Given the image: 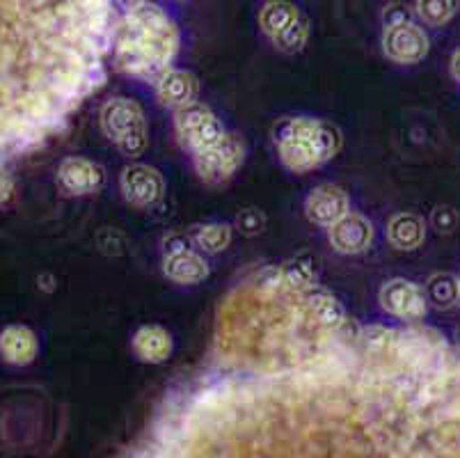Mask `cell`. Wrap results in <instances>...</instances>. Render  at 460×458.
<instances>
[{
  "label": "cell",
  "instance_id": "cell-12",
  "mask_svg": "<svg viewBox=\"0 0 460 458\" xmlns=\"http://www.w3.org/2000/svg\"><path fill=\"white\" fill-rule=\"evenodd\" d=\"M102 126L103 133L117 142L124 133L145 126V115H142V108L136 101L127 99V96H117L102 108Z\"/></svg>",
  "mask_w": 460,
  "mask_h": 458
},
{
  "label": "cell",
  "instance_id": "cell-23",
  "mask_svg": "<svg viewBox=\"0 0 460 458\" xmlns=\"http://www.w3.org/2000/svg\"><path fill=\"white\" fill-rule=\"evenodd\" d=\"M458 0H417V14L430 25H442L456 14Z\"/></svg>",
  "mask_w": 460,
  "mask_h": 458
},
{
  "label": "cell",
  "instance_id": "cell-19",
  "mask_svg": "<svg viewBox=\"0 0 460 458\" xmlns=\"http://www.w3.org/2000/svg\"><path fill=\"white\" fill-rule=\"evenodd\" d=\"M298 10L291 3H284V0H273L269 5H263L261 14H259V23H261V31L270 37H278L279 32H284L291 23L298 21Z\"/></svg>",
  "mask_w": 460,
  "mask_h": 458
},
{
  "label": "cell",
  "instance_id": "cell-18",
  "mask_svg": "<svg viewBox=\"0 0 460 458\" xmlns=\"http://www.w3.org/2000/svg\"><path fill=\"white\" fill-rule=\"evenodd\" d=\"M305 301L309 305V312L314 314V319L323 328H339L346 321V312L341 308V302L334 296H330L328 292H323V289H305Z\"/></svg>",
  "mask_w": 460,
  "mask_h": 458
},
{
  "label": "cell",
  "instance_id": "cell-24",
  "mask_svg": "<svg viewBox=\"0 0 460 458\" xmlns=\"http://www.w3.org/2000/svg\"><path fill=\"white\" fill-rule=\"evenodd\" d=\"M307 35H309V28H307V21L300 19L296 23H291L284 32H279L278 37H273V41L278 44L279 50H284V53H296V50H300L305 46V41H307Z\"/></svg>",
  "mask_w": 460,
  "mask_h": 458
},
{
  "label": "cell",
  "instance_id": "cell-10",
  "mask_svg": "<svg viewBox=\"0 0 460 458\" xmlns=\"http://www.w3.org/2000/svg\"><path fill=\"white\" fill-rule=\"evenodd\" d=\"M163 176L149 166H128L122 172V193L136 207H152L163 197Z\"/></svg>",
  "mask_w": 460,
  "mask_h": 458
},
{
  "label": "cell",
  "instance_id": "cell-2",
  "mask_svg": "<svg viewBox=\"0 0 460 458\" xmlns=\"http://www.w3.org/2000/svg\"><path fill=\"white\" fill-rule=\"evenodd\" d=\"M117 69L158 83L170 69L179 50V32L170 16L156 5H145L127 12L112 32Z\"/></svg>",
  "mask_w": 460,
  "mask_h": 458
},
{
  "label": "cell",
  "instance_id": "cell-21",
  "mask_svg": "<svg viewBox=\"0 0 460 458\" xmlns=\"http://www.w3.org/2000/svg\"><path fill=\"white\" fill-rule=\"evenodd\" d=\"M192 241H195L198 247H202L204 252L216 255V252H223L229 246V241H232V229H229V225H223V222L198 227L195 234H192Z\"/></svg>",
  "mask_w": 460,
  "mask_h": 458
},
{
  "label": "cell",
  "instance_id": "cell-14",
  "mask_svg": "<svg viewBox=\"0 0 460 458\" xmlns=\"http://www.w3.org/2000/svg\"><path fill=\"white\" fill-rule=\"evenodd\" d=\"M198 90V78L181 69H167L156 83L158 99H161L165 106H186V103L195 101Z\"/></svg>",
  "mask_w": 460,
  "mask_h": 458
},
{
  "label": "cell",
  "instance_id": "cell-17",
  "mask_svg": "<svg viewBox=\"0 0 460 458\" xmlns=\"http://www.w3.org/2000/svg\"><path fill=\"white\" fill-rule=\"evenodd\" d=\"M387 237H390L392 246L399 247V250H415V247L424 243V220L415 216V213H399V216L392 218Z\"/></svg>",
  "mask_w": 460,
  "mask_h": 458
},
{
  "label": "cell",
  "instance_id": "cell-27",
  "mask_svg": "<svg viewBox=\"0 0 460 458\" xmlns=\"http://www.w3.org/2000/svg\"><path fill=\"white\" fill-rule=\"evenodd\" d=\"M458 222V216L451 207H438L433 211V225L435 229H440V232H451Z\"/></svg>",
  "mask_w": 460,
  "mask_h": 458
},
{
  "label": "cell",
  "instance_id": "cell-3",
  "mask_svg": "<svg viewBox=\"0 0 460 458\" xmlns=\"http://www.w3.org/2000/svg\"><path fill=\"white\" fill-rule=\"evenodd\" d=\"M273 140L284 166L307 172L323 166L341 147V133L334 124L312 117H284L273 126Z\"/></svg>",
  "mask_w": 460,
  "mask_h": 458
},
{
  "label": "cell",
  "instance_id": "cell-11",
  "mask_svg": "<svg viewBox=\"0 0 460 458\" xmlns=\"http://www.w3.org/2000/svg\"><path fill=\"white\" fill-rule=\"evenodd\" d=\"M307 218L316 225H334L339 218H344L349 213V197L339 186L332 184H323V186L314 188L305 204Z\"/></svg>",
  "mask_w": 460,
  "mask_h": 458
},
{
  "label": "cell",
  "instance_id": "cell-30",
  "mask_svg": "<svg viewBox=\"0 0 460 458\" xmlns=\"http://www.w3.org/2000/svg\"><path fill=\"white\" fill-rule=\"evenodd\" d=\"M145 3H147V0H117V5L124 7V10H127V12L137 10V7H142V5H145Z\"/></svg>",
  "mask_w": 460,
  "mask_h": 458
},
{
  "label": "cell",
  "instance_id": "cell-16",
  "mask_svg": "<svg viewBox=\"0 0 460 458\" xmlns=\"http://www.w3.org/2000/svg\"><path fill=\"white\" fill-rule=\"evenodd\" d=\"M133 351L142 363H163L172 353V337L161 326H145L133 337Z\"/></svg>",
  "mask_w": 460,
  "mask_h": 458
},
{
  "label": "cell",
  "instance_id": "cell-26",
  "mask_svg": "<svg viewBox=\"0 0 460 458\" xmlns=\"http://www.w3.org/2000/svg\"><path fill=\"white\" fill-rule=\"evenodd\" d=\"M236 227L245 234V237H254V234H259L263 227H266V218H263V213L257 211V209H245V211L238 213Z\"/></svg>",
  "mask_w": 460,
  "mask_h": 458
},
{
  "label": "cell",
  "instance_id": "cell-22",
  "mask_svg": "<svg viewBox=\"0 0 460 458\" xmlns=\"http://www.w3.org/2000/svg\"><path fill=\"white\" fill-rule=\"evenodd\" d=\"M426 298L433 302L435 308H451L458 301V280L449 273L430 277L429 287H426Z\"/></svg>",
  "mask_w": 460,
  "mask_h": 458
},
{
  "label": "cell",
  "instance_id": "cell-32",
  "mask_svg": "<svg viewBox=\"0 0 460 458\" xmlns=\"http://www.w3.org/2000/svg\"><path fill=\"white\" fill-rule=\"evenodd\" d=\"M458 301H460V283H458Z\"/></svg>",
  "mask_w": 460,
  "mask_h": 458
},
{
  "label": "cell",
  "instance_id": "cell-20",
  "mask_svg": "<svg viewBox=\"0 0 460 458\" xmlns=\"http://www.w3.org/2000/svg\"><path fill=\"white\" fill-rule=\"evenodd\" d=\"M279 271H282L284 284L291 289H309V287H314V283H316L314 259L309 257V255L291 259V262L284 264Z\"/></svg>",
  "mask_w": 460,
  "mask_h": 458
},
{
  "label": "cell",
  "instance_id": "cell-25",
  "mask_svg": "<svg viewBox=\"0 0 460 458\" xmlns=\"http://www.w3.org/2000/svg\"><path fill=\"white\" fill-rule=\"evenodd\" d=\"M117 147L122 149L124 157H140L142 151L147 149V129L140 126V129H133V131L124 133V136L117 140Z\"/></svg>",
  "mask_w": 460,
  "mask_h": 458
},
{
  "label": "cell",
  "instance_id": "cell-28",
  "mask_svg": "<svg viewBox=\"0 0 460 458\" xmlns=\"http://www.w3.org/2000/svg\"><path fill=\"white\" fill-rule=\"evenodd\" d=\"M383 21H385V28H390V25H399V23H405V21H410V14L405 7L392 5L385 10Z\"/></svg>",
  "mask_w": 460,
  "mask_h": 458
},
{
  "label": "cell",
  "instance_id": "cell-15",
  "mask_svg": "<svg viewBox=\"0 0 460 458\" xmlns=\"http://www.w3.org/2000/svg\"><path fill=\"white\" fill-rule=\"evenodd\" d=\"M165 275L179 284H198L208 277V264L204 257H199L198 252L192 250H177L167 252L165 264Z\"/></svg>",
  "mask_w": 460,
  "mask_h": 458
},
{
  "label": "cell",
  "instance_id": "cell-4",
  "mask_svg": "<svg viewBox=\"0 0 460 458\" xmlns=\"http://www.w3.org/2000/svg\"><path fill=\"white\" fill-rule=\"evenodd\" d=\"M174 124H177L179 142L186 149H190L192 154L208 149V147L223 140L225 136V129L220 124V120L204 103H198V101H190L186 106H179L177 115H174Z\"/></svg>",
  "mask_w": 460,
  "mask_h": 458
},
{
  "label": "cell",
  "instance_id": "cell-9",
  "mask_svg": "<svg viewBox=\"0 0 460 458\" xmlns=\"http://www.w3.org/2000/svg\"><path fill=\"white\" fill-rule=\"evenodd\" d=\"M374 241V225L365 216L346 213L334 225H330V243L341 255H359Z\"/></svg>",
  "mask_w": 460,
  "mask_h": 458
},
{
  "label": "cell",
  "instance_id": "cell-31",
  "mask_svg": "<svg viewBox=\"0 0 460 458\" xmlns=\"http://www.w3.org/2000/svg\"><path fill=\"white\" fill-rule=\"evenodd\" d=\"M451 71H454V78L460 83V49L454 53V60H451Z\"/></svg>",
  "mask_w": 460,
  "mask_h": 458
},
{
  "label": "cell",
  "instance_id": "cell-1",
  "mask_svg": "<svg viewBox=\"0 0 460 458\" xmlns=\"http://www.w3.org/2000/svg\"><path fill=\"white\" fill-rule=\"evenodd\" d=\"M108 0H0V161L40 145L103 83Z\"/></svg>",
  "mask_w": 460,
  "mask_h": 458
},
{
  "label": "cell",
  "instance_id": "cell-6",
  "mask_svg": "<svg viewBox=\"0 0 460 458\" xmlns=\"http://www.w3.org/2000/svg\"><path fill=\"white\" fill-rule=\"evenodd\" d=\"M383 49L387 58L401 65H415L429 53V37L412 21L385 28Z\"/></svg>",
  "mask_w": 460,
  "mask_h": 458
},
{
  "label": "cell",
  "instance_id": "cell-7",
  "mask_svg": "<svg viewBox=\"0 0 460 458\" xmlns=\"http://www.w3.org/2000/svg\"><path fill=\"white\" fill-rule=\"evenodd\" d=\"M380 305L396 319L421 321L426 317L429 298L420 284L408 283V280H392L380 292Z\"/></svg>",
  "mask_w": 460,
  "mask_h": 458
},
{
  "label": "cell",
  "instance_id": "cell-8",
  "mask_svg": "<svg viewBox=\"0 0 460 458\" xmlns=\"http://www.w3.org/2000/svg\"><path fill=\"white\" fill-rule=\"evenodd\" d=\"M58 179H60L62 188L71 195H92V193L102 191L103 184H106V170L99 163L74 157L62 161Z\"/></svg>",
  "mask_w": 460,
  "mask_h": 458
},
{
  "label": "cell",
  "instance_id": "cell-13",
  "mask_svg": "<svg viewBox=\"0 0 460 458\" xmlns=\"http://www.w3.org/2000/svg\"><path fill=\"white\" fill-rule=\"evenodd\" d=\"M40 344H37V335L26 326H7L0 333V358L7 364H16V367H26L37 358Z\"/></svg>",
  "mask_w": 460,
  "mask_h": 458
},
{
  "label": "cell",
  "instance_id": "cell-29",
  "mask_svg": "<svg viewBox=\"0 0 460 458\" xmlns=\"http://www.w3.org/2000/svg\"><path fill=\"white\" fill-rule=\"evenodd\" d=\"M12 193H14V182H12V176H7L0 172V207L10 202Z\"/></svg>",
  "mask_w": 460,
  "mask_h": 458
},
{
  "label": "cell",
  "instance_id": "cell-5",
  "mask_svg": "<svg viewBox=\"0 0 460 458\" xmlns=\"http://www.w3.org/2000/svg\"><path fill=\"white\" fill-rule=\"evenodd\" d=\"M243 157V142L225 133L223 140L195 154V167L207 184H225L241 167Z\"/></svg>",
  "mask_w": 460,
  "mask_h": 458
}]
</instances>
